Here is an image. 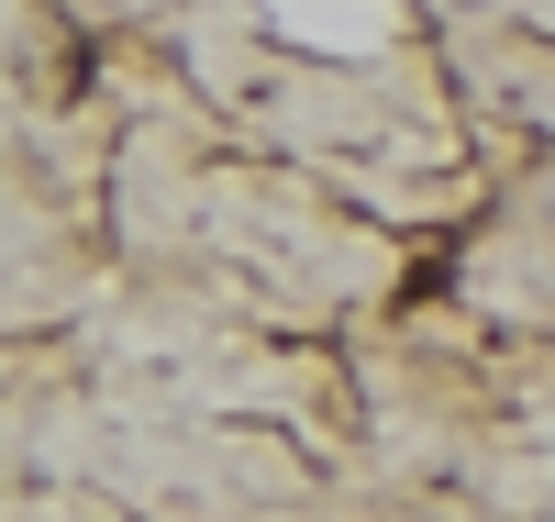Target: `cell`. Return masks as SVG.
Returning <instances> with one entry per match:
<instances>
[{
    "label": "cell",
    "mask_w": 555,
    "mask_h": 522,
    "mask_svg": "<svg viewBox=\"0 0 555 522\" xmlns=\"http://www.w3.org/2000/svg\"><path fill=\"white\" fill-rule=\"evenodd\" d=\"M278 23H289L300 44H378L389 0H278Z\"/></svg>",
    "instance_id": "6da1fadb"
}]
</instances>
